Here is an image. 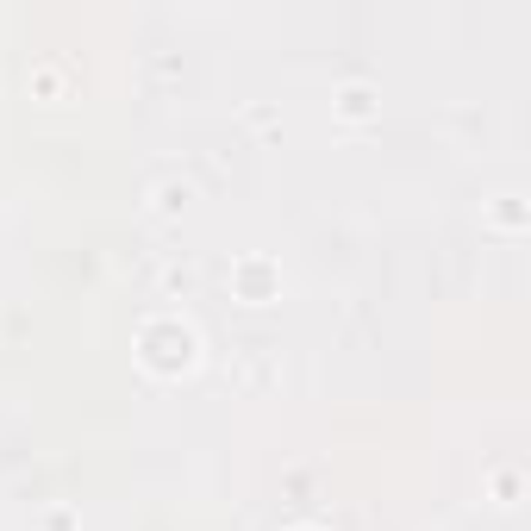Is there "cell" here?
Wrapping results in <instances>:
<instances>
[{
	"label": "cell",
	"instance_id": "cell-2",
	"mask_svg": "<svg viewBox=\"0 0 531 531\" xmlns=\"http://www.w3.org/2000/svg\"><path fill=\"white\" fill-rule=\"evenodd\" d=\"M338 107H344L350 119H363V113H369V88H363V82H357V88H344V94H338Z\"/></svg>",
	"mask_w": 531,
	"mask_h": 531
},
{
	"label": "cell",
	"instance_id": "cell-3",
	"mask_svg": "<svg viewBox=\"0 0 531 531\" xmlns=\"http://www.w3.org/2000/svg\"><path fill=\"white\" fill-rule=\"evenodd\" d=\"M244 282H250V301H262V282H270V270H262V262H250Z\"/></svg>",
	"mask_w": 531,
	"mask_h": 531
},
{
	"label": "cell",
	"instance_id": "cell-4",
	"mask_svg": "<svg viewBox=\"0 0 531 531\" xmlns=\"http://www.w3.org/2000/svg\"><path fill=\"white\" fill-rule=\"evenodd\" d=\"M181 200H188V188H157V206H163V213H175Z\"/></svg>",
	"mask_w": 531,
	"mask_h": 531
},
{
	"label": "cell",
	"instance_id": "cell-1",
	"mask_svg": "<svg viewBox=\"0 0 531 531\" xmlns=\"http://www.w3.org/2000/svg\"><path fill=\"white\" fill-rule=\"evenodd\" d=\"M32 88H38L44 101H57V94H63V69H51V63H44V69H32Z\"/></svg>",
	"mask_w": 531,
	"mask_h": 531
}]
</instances>
